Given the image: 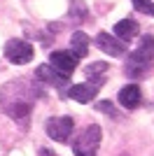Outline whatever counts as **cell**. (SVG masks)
I'll return each mask as SVG.
<instances>
[{"label":"cell","mask_w":154,"mask_h":156,"mask_svg":"<svg viewBox=\"0 0 154 156\" xmlns=\"http://www.w3.org/2000/svg\"><path fill=\"white\" fill-rule=\"evenodd\" d=\"M42 93L35 89L33 84L24 82V79H16L12 84H7L2 91H0V107L14 119H24L33 107V100Z\"/></svg>","instance_id":"6da1fadb"},{"label":"cell","mask_w":154,"mask_h":156,"mask_svg":"<svg viewBox=\"0 0 154 156\" xmlns=\"http://www.w3.org/2000/svg\"><path fill=\"white\" fill-rule=\"evenodd\" d=\"M154 65V37L152 35H145L140 40V47L135 49L126 61V75L133 79L147 77V72L152 70Z\"/></svg>","instance_id":"7a4b0ae2"},{"label":"cell","mask_w":154,"mask_h":156,"mask_svg":"<svg viewBox=\"0 0 154 156\" xmlns=\"http://www.w3.org/2000/svg\"><path fill=\"white\" fill-rule=\"evenodd\" d=\"M101 126H89V128L84 130L82 135L75 140V144H72V151H75V156H96L98 154V147H101Z\"/></svg>","instance_id":"3957f363"},{"label":"cell","mask_w":154,"mask_h":156,"mask_svg":"<svg viewBox=\"0 0 154 156\" xmlns=\"http://www.w3.org/2000/svg\"><path fill=\"white\" fill-rule=\"evenodd\" d=\"M5 56H7V61H12L14 65L31 63L33 56H35V49H33L31 42L14 37V40H7V44H5Z\"/></svg>","instance_id":"277c9868"},{"label":"cell","mask_w":154,"mask_h":156,"mask_svg":"<svg viewBox=\"0 0 154 156\" xmlns=\"http://www.w3.org/2000/svg\"><path fill=\"white\" fill-rule=\"evenodd\" d=\"M72 126H75V121L70 117H51L47 121V135L56 142H65L72 133Z\"/></svg>","instance_id":"5b68a950"},{"label":"cell","mask_w":154,"mask_h":156,"mask_svg":"<svg viewBox=\"0 0 154 156\" xmlns=\"http://www.w3.org/2000/svg\"><path fill=\"white\" fill-rule=\"evenodd\" d=\"M77 63H79V58L72 51H51V56H49V65L56 72H61L63 77H70L75 72Z\"/></svg>","instance_id":"8992f818"},{"label":"cell","mask_w":154,"mask_h":156,"mask_svg":"<svg viewBox=\"0 0 154 156\" xmlns=\"http://www.w3.org/2000/svg\"><path fill=\"white\" fill-rule=\"evenodd\" d=\"M96 44L101 47L108 56H122V54H126L124 42L119 37H115V35H110V33H98L96 35Z\"/></svg>","instance_id":"52a82bcc"},{"label":"cell","mask_w":154,"mask_h":156,"mask_svg":"<svg viewBox=\"0 0 154 156\" xmlns=\"http://www.w3.org/2000/svg\"><path fill=\"white\" fill-rule=\"evenodd\" d=\"M96 93H98V84L89 82V84H72L70 89L65 91V96L77 100V103H91V100L96 98Z\"/></svg>","instance_id":"ba28073f"},{"label":"cell","mask_w":154,"mask_h":156,"mask_svg":"<svg viewBox=\"0 0 154 156\" xmlns=\"http://www.w3.org/2000/svg\"><path fill=\"white\" fill-rule=\"evenodd\" d=\"M38 79H42V82H47V84L56 86V89H65V84H68V77H63L61 72H56L51 65H40L38 68Z\"/></svg>","instance_id":"9c48e42d"},{"label":"cell","mask_w":154,"mask_h":156,"mask_svg":"<svg viewBox=\"0 0 154 156\" xmlns=\"http://www.w3.org/2000/svg\"><path fill=\"white\" fill-rule=\"evenodd\" d=\"M119 105L126 107V110H135L140 105V89H138V84H126L119 91Z\"/></svg>","instance_id":"30bf717a"},{"label":"cell","mask_w":154,"mask_h":156,"mask_svg":"<svg viewBox=\"0 0 154 156\" xmlns=\"http://www.w3.org/2000/svg\"><path fill=\"white\" fill-rule=\"evenodd\" d=\"M138 35V23L133 19H122L115 23V37H119L122 42H131Z\"/></svg>","instance_id":"8fae6325"},{"label":"cell","mask_w":154,"mask_h":156,"mask_svg":"<svg viewBox=\"0 0 154 156\" xmlns=\"http://www.w3.org/2000/svg\"><path fill=\"white\" fill-rule=\"evenodd\" d=\"M70 51L75 54L77 58H84L86 54H89V35L82 30H75L72 33V37H70Z\"/></svg>","instance_id":"7c38bea8"},{"label":"cell","mask_w":154,"mask_h":156,"mask_svg":"<svg viewBox=\"0 0 154 156\" xmlns=\"http://www.w3.org/2000/svg\"><path fill=\"white\" fill-rule=\"evenodd\" d=\"M103 72H108V63H103V61H98V63H91L89 68H86V77H94V75H103Z\"/></svg>","instance_id":"4fadbf2b"},{"label":"cell","mask_w":154,"mask_h":156,"mask_svg":"<svg viewBox=\"0 0 154 156\" xmlns=\"http://www.w3.org/2000/svg\"><path fill=\"white\" fill-rule=\"evenodd\" d=\"M72 19H84L86 16V7H84L82 0H72V12H70Z\"/></svg>","instance_id":"5bb4252c"},{"label":"cell","mask_w":154,"mask_h":156,"mask_svg":"<svg viewBox=\"0 0 154 156\" xmlns=\"http://www.w3.org/2000/svg\"><path fill=\"white\" fill-rule=\"evenodd\" d=\"M96 110L98 112H105V114H110V117H115V107H112L110 100H101V103H96Z\"/></svg>","instance_id":"9a60e30c"},{"label":"cell","mask_w":154,"mask_h":156,"mask_svg":"<svg viewBox=\"0 0 154 156\" xmlns=\"http://www.w3.org/2000/svg\"><path fill=\"white\" fill-rule=\"evenodd\" d=\"M135 9L142 14H149V16H154V2H140V5H135Z\"/></svg>","instance_id":"2e32d148"},{"label":"cell","mask_w":154,"mask_h":156,"mask_svg":"<svg viewBox=\"0 0 154 156\" xmlns=\"http://www.w3.org/2000/svg\"><path fill=\"white\" fill-rule=\"evenodd\" d=\"M40 156H58V154H56V151H51V149H42Z\"/></svg>","instance_id":"e0dca14e"},{"label":"cell","mask_w":154,"mask_h":156,"mask_svg":"<svg viewBox=\"0 0 154 156\" xmlns=\"http://www.w3.org/2000/svg\"><path fill=\"white\" fill-rule=\"evenodd\" d=\"M140 2H149V0H133V5H140Z\"/></svg>","instance_id":"ac0fdd59"}]
</instances>
